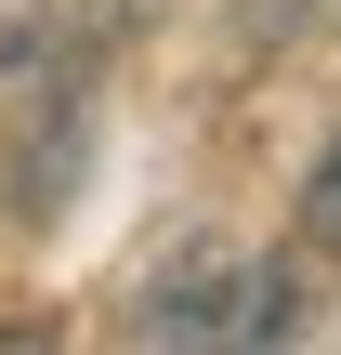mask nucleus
Returning <instances> with one entry per match:
<instances>
[{
	"label": "nucleus",
	"instance_id": "f257e3e1",
	"mask_svg": "<svg viewBox=\"0 0 341 355\" xmlns=\"http://www.w3.org/2000/svg\"><path fill=\"white\" fill-rule=\"evenodd\" d=\"M131 343L158 355H263V343H302V277L276 250H184L131 290Z\"/></svg>",
	"mask_w": 341,
	"mask_h": 355
},
{
	"label": "nucleus",
	"instance_id": "f03ea898",
	"mask_svg": "<svg viewBox=\"0 0 341 355\" xmlns=\"http://www.w3.org/2000/svg\"><path fill=\"white\" fill-rule=\"evenodd\" d=\"M302 237H315V250H341V132L315 145V171H302Z\"/></svg>",
	"mask_w": 341,
	"mask_h": 355
},
{
	"label": "nucleus",
	"instance_id": "7ed1b4c3",
	"mask_svg": "<svg viewBox=\"0 0 341 355\" xmlns=\"http://www.w3.org/2000/svg\"><path fill=\"white\" fill-rule=\"evenodd\" d=\"M289 13H302V26H329V40H341V0H289Z\"/></svg>",
	"mask_w": 341,
	"mask_h": 355
},
{
	"label": "nucleus",
	"instance_id": "20e7f679",
	"mask_svg": "<svg viewBox=\"0 0 341 355\" xmlns=\"http://www.w3.org/2000/svg\"><path fill=\"white\" fill-rule=\"evenodd\" d=\"M118 13H131V0H92V26H118Z\"/></svg>",
	"mask_w": 341,
	"mask_h": 355
}]
</instances>
